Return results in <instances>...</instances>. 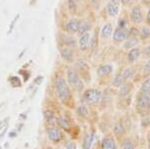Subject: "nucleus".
I'll return each mask as SVG.
<instances>
[{"instance_id": "nucleus-1", "label": "nucleus", "mask_w": 150, "mask_h": 149, "mask_svg": "<svg viewBox=\"0 0 150 149\" xmlns=\"http://www.w3.org/2000/svg\"><path fill=\"white\" fill-rule=\"evenodd\" d=\"M55 90H56L58 99L62 104L66 105L68 107L73 106L74 96L65 77L58 76L56 78V80H55Z\"/></svg>"}, {"instance_id": "nucleus-2", "label": "nucleus", "mask_w": 150, "mask_h": 149, "mask_svg": "<svg viewBox=\"0 0 150 149\" xmlns=\"http://www.w3.org/2000/svg\"><path fill=\"white\" fill-rule=\"evenodd\" d=\"M66 81L70 86V88H73L74 90H76L79 94H82L84 89V81L82 80L80 75H79L78 71L73 67H69L67 68L66 71Z\"/></svg>"}, {"instance_id": "nucleus-3", "label": "nucleus", "mask_w": 150, "mask_h": 149, "mask_svg": "<svg viewBox=\"0 0 150 149\" xmlns=\"http://www.w3.org/2000/svg\"><path fill=\"white\" fill-rule=\"evenodd\" d=\"M150 103V92H141L138 91L135 95L134 106L135 110L139 115L145 116L150 114L148 112V106Z\"/></svg>"}, {"instance_id": "nucleus-4", "label": "nucleus", "mask_w": 150, "mask_h": 149, "mask_svg": "<svg viewBox=\"0 0 150 149\" xmlns=\"http://www.w3.org/2000/svg\"><path fill=\"white\" fill-rule=\"evenodd\" d=\"M102 92L97 88H87L81 94V101L87 106L95 105L102 100Z\"/></svg>"}, {"instance_id": "nucleus-5", "label": "nucleus", "mask_w": 150, "mask_h": 149, "mask_svg": "<svg viewBox=\"0 0 150 149\" xmlns=\"http://www.w3.org/2000/svg\"><path fill=\"white\" fill-rule=\"evenodd\" d=\"M112 135L119 142L127 136V127L122 119L117 120L114 123L112 128Z\"/></svg>"}, {"instance_id": "nucleus-6", "label": "nucleus", "mask_w": 150, "mask_h": 149, "mask_svg": "<svg viewBox=\"0 0 150 149\" xmlns=\"http://www.w3.org/2000/svg\"><path fill=\"white\" fill-rule=\"evenodd\" d=\"M47 136L51 142L59 143L64 139V134L58 126H49L47 129Z\"/></svg>"}, {"instance_id": "nucleus-7", "label": "nucleus", "mask_w": 150, "mask_h": 149, "mask_svg": "<svg viewBox=\"0 0 150 149\" xmlns=\"http://www.w3.org/2000/svg\"><path fill=\"white\" fill-rule=\"evenodd\" d=\"M129 19L133 25H138L141 24L143 21V11L140 5H134L130 9L129 12Z\"/></svg>"}, {"instance_id": "nucleus-8", "label": "nucleus", "mask_w": 150, "mask_h": 149, "mask_svg": "<svg viewBox=\"0 0 150 149\" xmlns=\"http://www.w3.org/2000/svg\"><path fill=\"white\" fill-rule=\"evenodd\" d=\"M56 126L59 127L62 131H65L69 134H72L71 132L73 131V125H72L71 121L64 115H57Z\"/></svg>"}, {"instance_id": "nucleus-9", "label": "nucleus", "mask_w": 150, "mask_h": 149, "mask_svg": "<svg viewBox=\"0 0 150 149\" xmlns=\"http://www.w3.org/2000/svg\"><path fill=\"white\" fill-rule=\"evenodd\" d=\"M100 149H118L117 140L112 134H106L100 142Z\"/></svg>"}, {"instance_id": "nucleus-10", "label": "nucleus", "mask_w": 150, "mask_h": 149, "mask_svg": "<svg viewBox=\"0 0 150 149\" xmlns=\"http://www.w3.org/2000/svg\"><path fill=\"white\" fill-rule=\"evenodd\" d=\"M128 38V29H122V28H116L113 30L112 39L115 44L119 45L124 43Z\"/></svg>"}, {"instance_id": "nucleus-11", "label": "nucleus", "mask_w": 150, "mask_h": 149, "mask_svg": "<svg viewBox=\"0 0 150 149\" xmlns=\"http://www.w3.org/2000/svg\"><path fill=\"white\" fill-rule=\"evenodd\" d=\"M96 130L95 128H92L91 130L86 132L84 135L83 141H82V149H91L93 146L94 140H95Z\"/></svg>"}, {"instance_id": "nucleus-12", "label": "nucleus", "mask_w": 150, "mask_h": 149, "mask_svg": "<svg viewBox=\"0 0 150 149\" xmlns=\"http://www.w3.org/2000/svg\"><path fill=\"white\" fill-rule=\"evenodd\" d=\"M133 90H134V84H133L132 81H128V82L123 83V85L118 89V97L120 99L126 98L128 96L132 95Z\"/></svg>"}, {"instance_id": "nucleus-13", "label": "nucleus", "mask_w": 150, "mask_h": 149, "mask_svg": "<svg viewBox=\"0 0 150 149\" xmlns=\"http://www.w3.org/2000/svg\"><path fill=\"white\" fill-rule=\"evenodd\" d=\"M113 69H114V67H113L112 64H109V63L101 64V65L96 69V74H97V76L99 78H105L112 74Z\"/></svg>"}, {"instance_id": "nucleus-14", "label": "nucleus", "mask_w": 150, "mask_h": 149, "mask_svg": "<svg viewBox=\"0 0 150 149\" xmlns=\"http://www.w3.org/2000/svg\"><path fill=\"white\" fill-rule=\"evenodd\" d=\"M142 57V49L140 48V46L134 47L132 49L128 50L127 53V61L128 63L133 64L135 62H137L138 60Z\"/></svg>"}, {"instance_id": "nucleus-15", "label": "nucleus", "mask_w": 150, "mask_h": 149, "mask_svg": "<svg viewBox=\"0 0 150 149\" xmlns=\"http://www.w3.org/2000/svg\"><path fill=\"white\" fill-rule=\"evenodd\" d=\"M82 22L79 19L72 18L67 21L66 25H65V29L70 34H74V33H78L79 28H80Z\"/></svg>"}, {"instance_id": "nucleus-16", "label": "nucleus", "mask_w": 150, "mask_h": 149, "mask_svg": "<svg viewBox=\"0 0 150 149\" xmlns=\"http://www.w3.org/2000/svg\"><path fill=\"white\" fill-rule=\"evenodd\" d=\"M90 33L87 32V33H84L79 36V43H78V46H79V49L81 51H86L88 49L89 45H90Z\"/></svg>"}, {"instance_id": "nucleus-17", "label": "nucleus", "mask_w": 150, "mask_h": 149, "mask_svg": "<svg viewBox=\"0 0 150 149\" xmlns=\"http://www.w3.org/2000/svg\"><path fill=\"white\" fill-rule=\"evenodd\" d=\"M43 117H44V120L46 121V123L49 124L50 126H56L57 115L50 109L43 110Z\"/></svg>"}, {"instance_id": "nucleus-18", "label": "nucleus", "mask_w": 150, "mask_h": 149, "mask_svg": "<svg viewBox=\"0 0 150 149\" xmlns=\"http://www.w3.org/2000/svg\"><path fill=\"white\" fill-rule=\"evenodd\" d=\"M60 53H61L62 58H63L65 61L69 62V63L74 61V52L71 47L64 46L63 48L60 49Z\"/></svg>"}, {"instance_id": "nucleus-19", "label": "nucleus", "mask_w": 150, "mask_h": 149, "mask_svg": "<svg viewBox=\"0 0 150 149\" xmlns=\"http://www.w3.org/2000/svg\"><path fill=\"white\" fill-rule=\"evenodd\" d=\"M113 30L114 29H113L112 23H110V22L105 23L100 31V37L102 38V39H108V38H110L111 35H112Z\"/></svg>"}, {"instance_id": "nucleus-20", "label": "nucleus", "mask_w": 150, "mask_h": 149, "mask_svg": "<svg viewBox=\"0 0 150 149\" xmlns=\"http://www.w3.org/2000/svg\"><path fill=\"white\" fill-rule=\"evenodd\" d=\"M120 147H121V149H137L135 141L129 136H126L124 139L120 141Z\"/></svg>"}, {"instance_id": "nucleus-21", "label": "nucleus", "mask_w": 150, "mask_h": 149, "mask_svg": "<svg viewBox=\"0 0 150 149\" xmlns=\"http://www.w3.org/2000/svg\"><path fill=\"white\" fill-rule=\"evenodd\" d=\"M140 39L139 37H131V38H127V40L123 43V48L125 50H130L134 47L139 46L140 44Z\"/></svg>"}, {"instance_id": "nucleus-22", "label": "nucleus", "mask_w": 150, "mask_h": 149, "mask_svg": "<svg viewBox=\"0 0 150 149\" xmlns=\"http://www.w3.org/2000/svg\"><path fill=\"white\" fill-rule=\"evenodd\" d=\"M107 12L108 14H109V16L111 17H115V16L118 15V13H119V10H120V7L118 4L114 3V2H108L107 3Z\"/></svg>"}, {"instance_id": "nucleus-23", "label": "nucleus", "mask_w": 150, "mask_h": 149, "mask_svg": "<svg viewBox=\"0 0 150 149\" xmlns=\"http://www.w3.org/2000/svg\"><path fill=\"white\" fill-rule=\"evenodd\" d=\"M134 75H135V69L133 67H126L122 71V77L123 80H124V83L128 82V81H131L132 78L134 77Z\"/></svg>"}, {"instance_id": "nucleus-24", "label": "nucleus", "mask_w": 150, "mask_h": 149, "mask_svg": "<svg viewBox=\"0 0 150 149\" xmlns=\"http://www.w3.org/2000/svg\"><path fill=\"white\" fill-rule=\"evenodd\" d=\"M139 39L140 41H147L150 39V27L147 25L142 26L139 29Z\"/></svg>"}, {"instance_id": "nucleus-25", "label": "nucleus", "mask_w": 150, "mask_h": 149, "mask_svg": "<svg viewBox=\"0 0 150 149\" xmlns=\"http://www.w3.org/2000/svg\"><path fill=\"white\" fill-rule=\"evenodd\" d=\"M76 113L79 117H81V118L88 119V117H89L88 106H87V105H84V104L79 105V106L76 108Z\"/></svg>"}, {"instance_id": "nucleus-26", "label": "nucleus", "mask_w": 150, "mask_h": 149, "mask_svg": "<svg viewBox=\"0 0 150 149\" xmlns=\"http://www.w3.org/2000/svg\"><path fill=\"white\" fill-rule=\"evenodd\" d=\"M124 83V80H123V77H122V72H118L117 74L113 77V80H112V86L114 88H118L119 89L120 87L123 85Z\"/></svg>"}, {"instance_id": "nucleus-27", "label": "nucleus", "mask_w": 150, "mask_h": 149, "mask_svg": "<svg viewBox=\"0 0 150 149\" xmlns=\"http://www.w3.org/2000/svg\"><path fill=\"white\" fill-rule=\"evenodd\" d=\"M150 76V58L147 59V61L145 62L141 69V77L142 79H145Z\"/></svg>"}, {"instance_id": "nucleus-28", "label": "nucleus", "mask_w": 150, "mask_h": 149, "mask_svg": "<svg viewBox=\"0 0 150 149\" xmlns=\"http://www.w3.org/2000/svg\"><path fill=\"white\" fill-rule=\"evenodd\" d=\"M138 91H141V92H150V76L142 80Z\"/></svg>"}, {"instance_id": "nucleus-29", "label": "nucleus", "mask_w": 150, "mask_h": 149, "mask_svg": "<svg viewBox=\"0 0 150 149\" xmlns=\"http://www.w3.org/2000/svg\"><path fill=\"white\" fill-rule=\"evenodd\" d=\"M8 82L10 83L12 87H21V84H22L18 76H10L8 78Z\"/></svg>"}, {"instance_id": "nucleus-30", "label": "nucleus", "mask_w": 150, "mask_h": 149, "mask_svg": "<svg viewBox=\"0 0 150 149\" xmlns=\"http://www.w3.org/2000/svg\"><path fill=\"white\" fill-rule=\"evenodd\" d=\"M91 29V24L89 22H84L81 24L80 28H79V31H78V34L79 36L84 34V33H87L89 32V30Z\"/></svg>"}, {"instance_id": "nucleus-31", "label": "nucleus", "mask_w": 150, "mask_h": 149, "mask_svg": "<svg viewBox=\"0 0 150 149\" xmlns=\"http://www.w3.org/2000/svg\"><path fill=\"white\" fill-rule=\"evenodd\" d=\"M131 37H139V29L136 27V25L131 26L128 29V38Z\"/></svg>"}, {"instance_id": "nucleus-32", "label": "nucleus", "mask_w": 150, "mask_h": 149, "mask_svg": "<svg viewBox=\"0 0 150 149\" xmlns=\"http://www.w3.org/2000/svg\"><path fill=\"white\" fill-rule=\"evenodd\" d=\"M118 28H122V29H129V21L125 18H120L117 23Z\"/></svg>"}, {"instance_id": "nucleus-33", "label": "nucleus", "mask_w": 150, "mask_h": 149, "mask_svg": "<svg viewBox=\"0 0 150 149\" xmlns=\"http://www.w3.org/2000/svg\"><path fill=\"white\" fill-rule=\"evenodd\" d=\"M68 8H69V12L71 14L76 13L77 6H76V3H75L74 0H68Z\"/></svg>"}, {"instance_id": "nucleus-34", "label": "nucleus", "mask_w": 150, "mask_h": 149, "mask_svg": "<svg viewBox=\"0 0 150 149\" xmlns=\"http://www.w3.org/2000/svg\"><path fill=\"white\" fill-rule=\"evenodd\" d=\"M142 57L145 59H149L150 58V43L148 45H146L143 50H142Z\"/></svg>"}, {"instance_id": "nucleus-35", "label": "nucleus", "mask_w": 150, "mask_h": 149, "mask_svg": "<svg viewBox=\"0 0 150 149\" xmlns=\"http://www.w3.org/2000/svg\"><path fill=\"white\" fill-rule=\"evenodd\" d=\"M65 149H77V144L74 140H68L65 143Z\"/></svg>"}, {"instance_id": "nucleus-36", "label": "nucleus", "mask_w": 150, "mask_h": 149, "mask_svg": "<svg viewBox=\"0 0 150 149\" xmlns=\"http://www.w3.org/2000/svg\"><path fill=\"white\" fill-rule=\"evenodd\" d=\"M145 23H146V25L148 26V27H150V7L148 10H147L146 16H145Z\"/></svg>"}, {"instance_id": "nucleus-37", "label": "nucleus", "mask_w": 150, "mask_h": 149, "mask_svg": "<svg viewBox=\"0 0 150 149\" xmlns=\"http://www.w3.org/2000/svg\"><path fill=\"white\" fill-rule=\"evenodd\" d=\"M43 81V76H37L34 80H33V83L35 84V85H40L41 83H42Z\"/></svg>"}, {"instance_id": "nucleus-38", "label": "nucleus", "mask_w": 150, "mask_h": 149, "mask_svg": "<svg viewBox=\"0 0 150 149\" xmlns=\"http://www.w3.org/2000/svg\"><path fill=\"white\" fill-rule=\"evenodd\" d=\"M120 2H121L122 5H129V4H131L133 2V0H120Z\"/></svg>"}, {"instance_id": "nucleus-39", "label": "nucleus", "mask_w": 150, "mask_h": 149, "mask_svg": "<svg viewBox=\"0 0 150 149\" xmlns=\"http://www.w3.org/2000/svg\"><path fill=\"white\" fill-rule=\"evenodd\" d=\"M91 2H92V4L96 7V8H98L99 5H100L101 0H91Z\"/></svg>"}, {"instance_id": "nucleus-40", "label": "nucleus", "mask_w": 150, "mask_h": 149, "mask_svg": "<svg viewBox=\"0 0 150 149\" xmlns=\"http://www.w3.org/2000/svg\"><path fill=\"white\" fill-rule=\"evenodd\" d=\"M8 136L10 138H14V137H16L17 136V131H15V130H12L10 133H8Z\"/></svg>"}, {"instance_id": "nucleus-41", "label": "nucleus", "mask_w": 150, "mask_h": 149, "mask_svg": "<svg viewBox=\"0 0 150 149\" xmlns=\"http://www.w3.org/2000/svg\"><path fill=\"white\" fill-rule=\"evenodd\" d=\"M146 144H147V149H150V133L147 134L146 136Z\"/></svg>"}, {"instance_id": "nucleus-42", "label": "nucleus", "mask_w": 150, "mask_h": 149, "mask_svg": "<svg viewBox=\"0 0 150 149\" xmlns=\"http://www.w3.org/2000/svg\"><path fill=\"white\" fill-rule=\"evenodd\" d=\"M6 131H7V127H5V128L3 129V131L1 132V135H0V140H1L2 138L5 136V134H6Z\"/></svg>"}, {"instance_id": "nucleus-43", "label": "nucleus", "mask_w": 150, "mask_h": 149, "mask_svg": "<svg viewBox=\"0 0 150 149\" xmlns=\"http://www.w3.org/2000/svg\"><path fill=\"white\" fill-rule=\"evenodd\" d=\"M111 2H114V3L118 4V5L120 4V0H111Z\"/></svg>"}, {"instance_id": "nucleus-44", "label": "nucleus", "mask_w": 150, "mask_h": 149, "mask_svg": "<svg viewBox=\"0 0 150 149\" xmlns=\"http://www.w3.org/2000/svg\"><path fill=\"white\" fill-rule=\"evenodd\" d=\"M148 112L150 113V103H149V106H148Z\"/></svg>"}, {"instance_id": "nucleus-45", "label": "nucleus", "mask_w": 150, "mask_h": 149, "mask_svg": "<svg viewBox=\"0 0 150 149\" xmlns=\"http://www.w3.org/2000/svg\"><path fill=\"white\" fill-rule=\"evenodd\" d=\"M0 149H3V148H2V147H1V146H0Z\"/></svg>"}]
</instances>
